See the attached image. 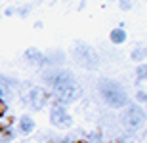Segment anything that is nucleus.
<instances>
[{
  "label": "nucleus",
  "mask_w": 147,
  "mask_h": 143,
  "mask_svg": "<svg viewBox=\"0 0 147 143\" xmlns=\"http://www.w3.org/2000/svg\"><path fill=\"white\" fill-rule=\"evenodd\" d=\"M136 99H138V103L147 105V90H138L136 92Z\"/></svg>",
  "instance_id": "16"
},
{
  "label": "nucleus",
  "mask_w": 147,
  "mask_h": 143,
  "mask_svg": "<svg viewBox=\"0 0 147 143\" xmlns=\"http://www.w3.org/2000/svg\"><path fill=\"white\" fill-rule=\"evenodd\" d=\"M98 90L99 95L103 97V101L113 109H126L130 105V95L124 90V86L117 80L111 78H101L98 82Z\"/></svg>",
  "instance_id": "1"
},
{
  "label": "nucleus",
  "mask_w": 147,
  "mask_h": 143,
  "mask_svg": "<svg viewBox=\"0 0 147 143\" xmlns=\"http://www.w3.org/2000/svg\"><path fill=\"white\" fill-rule=\"evenodd\" d=\"M119 8L124 10V11H128V10L134 8V2H130V0H119Z\"/></svg>",
  "instance_id": "17"
},
{
  "label": "nucleus",
  "mask_w": 147,
  "mask_h": 143,
  "mask_svg": "<svg viewBox=\"0 0 147 143\" xmlns=\"http://www.w3.org/2000/svg\"><path fill=\"white\" fill-rule=\"evenodd\" d=\"M145 113H147V105H145Z\"/></svg>",
  "instance_id": "21"
},
{
  "label": "nucleus",
  "mask_w": 147,
  "mask_h": 143,
  "mask_svg": "<svg viewBox=\"0 0 147 143\" xmlns=\"http://www.w3.org/2000/svg\"><path fill=\"white\" fill-rule=\"evenodd\" d=\"M29 13H31V6H29V4L16 6V15H19V17H27Z\"/></svg>",
  "instance_id": "15"
},
{
  "label": "nucleus",
  "mask_w": 147,
  "mask_h": 143,
  "mask_svg": "<svg viewBox=\"0 0 147 143\" xmlns=\"http://www.w3.org/2000/svg\"><path fill=\"white\" fill-rule=\"evenodd\" d=\"M23 103H27L33 111H42L50 103V94L44 86H33L23 97Z\"/></svg>",
  "instance_id": "5"
},
{
  "label": "nucleus",
  "mask_w": 147,
  "mask_h": 143,
  "mask_svg": "<svg viewBox=\"0 0 147 143\" xmlns=\"http://www.w3.org/2000/svg\"><path fill=\"white\" fill-rule=\"evenodd\" d=\"M23 59L27 61L29 65H34V67H40V69H46V63H44V52H40L38 48L31 46L23 52Z\"/></svg>",
  "instance_id": "7"
},
{
  "label": "nucleus",
  "mask_w": 147,
  "mask_h": 143,
  "mask_svg": "<svg viewBox=\"0 0 147 143\" xmlns=\"http://www.w3.org/2000/svg\"><path fill=\"white\" fill-rule=\"evenodd\" d=\"M4 15H16V8H6Z\"/></svg>",
  "instance_id": "18"
},
{
  "label": "nucleus",
  "mask_w": 147,
  "mask_h": 143,
  "mask_svg": "<svg viewBox=\"0 0 147 143\" xmlns=\"http://www.w3.org/2000/svg\"><path fill=\"white\" fill-rule=\"evenodd\" d=\"M36 130V120H34L31 115H21L19 116V120H17V134H21V136H31V134Z\"/></svg>",
  "instance_id": "10"
},
{
  "label": "nucleus",
  "mask_w": 147,
  "mask_h": 143,
  "mask_svg": "<svg viewBox=\"0 0 147 143\" xmlns=\"http://www.w3.org/2000/svg\"><path fill=\"white\" fill-rule=\"evenodd\" d=\"M65 61V54L61 50H50V52H44V63H46V69H57V67L63 65Z\"/></svg>",
  "instance_id": "9"
},
{
  "label": "nucleus",
  "mask_w": 147,
  "mask_h": 143,
  "mask_svg": "<svg viewBox=\"0 0 147 143\" xmlns=\"http://www.w3.org/2000/svg\"><path fill=\"white\" fill-rule=\"evenodd\" d=\"M0 143H8V141H0Z\"/></svg>",
  "instance_id": "22"
},
{
  "label": "nucleus",
  "mask_w": 147,
  "mask_h": 143,
  "mask_svg": "<svg viewBox=\"0 0 147 143\" xmlns=\"http://www.w3.org/2000/svg\"><path fill=\"white\" fill-rule=\"evenodd\" d=\"M42 27H44L42 21H36V23H34V29H42Z\"/></svg>",
  "instance_id": "20"
},
{
  "label": "nucleus",
  "mask_w": 147,
  "mask_h": 143,
  "mask_svg": "<svg viewBox=\"0 0 147 143\" xmlns=\"http://www.w3.org/2000/svg\"><path fill=\"white\" fill-rule=\"evenodd\" d=\"M4 115H6V103H2V101H0V118H2Z\"/></svg>",
  "instance_id": "19"
},
{
  "label": "nucleus",
  "mask_w": 147,
  "mask_h": 143,
  "mask_svg": "<svg viewBox=\"0 0 147 143\" xmlns=\"http://www.w3.org/2000/svg\"><path fill=\"white\" fill-rule=\"evenodd\" d=\"M73 57H75V61L80 67H84V69L94 71V69H98V67H99V55H98V52H96L90 44L76 42L75 50H73Z\"/></svg>",
  "instance_id": "2"
},
{
  "label": "nucleus",
  "mask_w": 147,
  "mask_h": 143,
  "mask_svg": "<svg viewBox=\"0 0 147 143\" xmlns=\"http://www.w3.org/2000/svg\"><path fill=\"white\" fill-rule=\"evenodd\" d=\"M16 136H17V128L13 126V124H8V126H4L2 130H0V141L11 143L13 139H16Z\"/></svg>",
  "instance_id": "13"
},
{
  "label": "nucleus",
  "mask_w": 147,
  "mask_h": 143,
  "mask_svg": "<svg viewBox=\"0 0 147 143\" xmlns=\"http://www.w3.org/2000/svg\"><path fill=\"white\" fill-rule=\"evenodd\" d=\"M126 38H128V34H126V31H124V23H120L119 27H115L113 31L109 33V40H111V44L120 46V44H124V42H126Z\"/></svg>",
  "instance_id": "11"
},
{
  "label": "nucleus",
  "mask_w": 147,
  "mask_h": 143,
  "mask_svg": "<svg viewBox=\"0 0 147 143\" xmlns=\"http://www.w3.org/2000/svg\"><path fill=\"white\" fill-rule=\"evenodd\" d=\"M42 82L46 84V90H54V88H57V86H63V84L76 82V78L71 71L57 67V69H44Z\"/></svg>",
  "instance_id": "3"
},
{
  "label": "nucleus",
  "mask_w": 147,
  "mask_h": 143,
  "mask_svg": "<svg viewBox=\"0 0 147 143\" xmlns=\"http://www.w3.org/2000/svg\"><path fill=\"white\" fill-rule=\"evenodd\" d=\"M130 59L136 61L138 65H140V63H145L147 61V46H136V48H132Z\"/></svg>",
  "instance_id": "12"
},
{
  "label": "nucleus",
  "mask_w": 147,
  "mask_h": 143,
  "mask_svg": "<svg viewBox=\"0 0 147 143\" xmlns=\"http://www.w3.org/2000/svg\"><path fill=\"white\" fill-rule=\"evenodd\" d=\"M13 86H17L13 78L0 75V101L2 103H6V101H10L13 97Z\"/></svg>",
  "instance_id": "8"
},
{
  "label": "nucleus",
  "mask_w": 147,
  "mask_h": 143,
  "mask_svg": "<svg viewBox=\"0 0 147 143\" xmlns=\"http://www.w3.org/2000/svg\"><path fill=\"white\" fill-rule=\"evenodd\" d=\"M50 124L55 128H61V130H67V128L73 126V116L69 115V111H67V107H63V105L59 103H52L50 105Z\"/></svg>",
  "instance_id": "6"
},
{
  "label": "nucleus",
  "mask_w": 147,
  "mask_h": 143,
  "mask_svg": "<svg viewBox=\"0 0 147 143\" xmlns=\"http://www.w3.org/2000/svg\"><path fill=\"white\" fill-rule=\"evenodd\" d=\"M134 73H136V80L138 82H147V63H140Z\"/></svg>",
  "instance_id": "14"
},
{
  "label": "nucleus",
  "mask_w": 147,
  "mask_h": 143,
  "mask_svg": "<svg viewBox=\"0 0 147 143\" xmlns=\"http://www.w3.org/2000/svg\"><path fill=\"white\" fill-rule=\"evenodd\" d=\"M145 120H147V113L138 103H130L122 111V115H120L122 126L128 128V130H140V128H143Z\"/></svg>",
  "instance_id": "4"
}]
</instances>
